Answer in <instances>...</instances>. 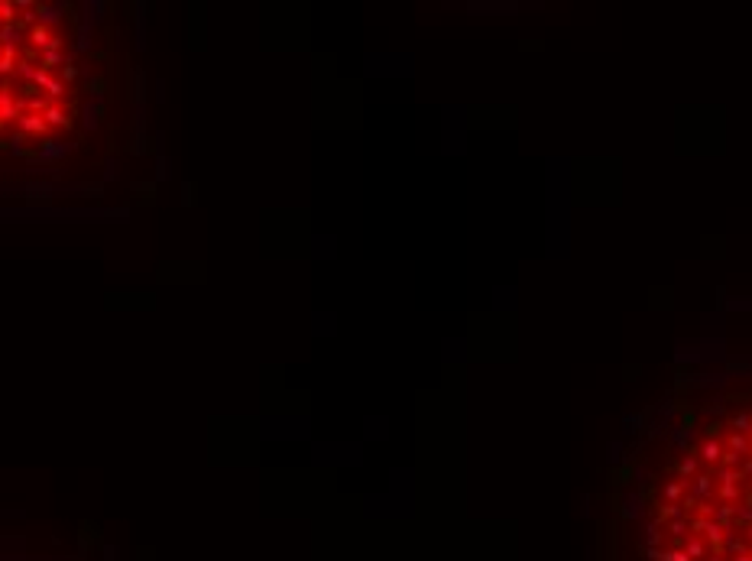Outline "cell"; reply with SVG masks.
Masks as SVG:
<instances>
[{
	"mask_svg": "<svg viewBox=\"0 0 752 561\" xmlns=\"http://www.w3.org/2000/svg\"><path fill=\"white\" fill-rule=\"evenodd\" d=\"M723 451H727V445H723L720 438H710L707 435L701 445H697V457H701V464H707V467H717L723 461Z\"/></svg>",
	"mask_w": 752,
	"mask_h": 561,
	"instance_id": "6da1fadb",
	"label": "cell"
},
{
	"mask_svg": "<svg viewBox=\"0 0 752 561\" xmlns=\"http://www.w3.org/2000/svg\"><path fill=\"white\" fill-rule=\"evenodd\" d=\"M46 117H42V114H26L23 111V117H20V121H16V130H20V133H26V137H42V133H46Z\"/></svg>",
	"mask_w": 752,
	"mask_h": 561,
	"instance_id": "7a4b0ae2",
	"label": "cell"
},
{
	"mask_svg": "<svg viewBox=\"0 0 752 561\" xmlns=\"http://www.w3.org/2000/svg\"><path fill=\"white\" fill-rule=\"evenodd\" d=\"M30 46L32 49H40V52H49V49H56L59 46V40H52V32L46 30V26H32L30 30Z\"/></svg>",
	"mask_w": 752,
	"mask_h": 561,
	"instance_id": "3957f363",
	"label": "cell"
},
{
	"mask_svg": "<svg viewBox=\"0 0 752 561\" xmlns=\"http://www.w3.org/2000/svg\"><path fill=\"white\" fill-rule=\"evenodd\" d=\"M0 117H4V123H10V121H20L23 117V111H20V104L13 101V95H10V88H4L0 91Z\"/></svg>",
	"mask_w": 752,
	"mask_h": 561,
	"instance_id": "277c9868",
	"label": "cell"
},
{
	"mask_svg": "<svg viewBox=\"0 0 752 561\" xmlns=\"http://www.w3.org/2000/svg\"><path fill=\"white\" fill-rule=\"evenodd\" d=\"M32 85H36V88H46V95H49V97H62V95H65V85H62V81L52 78V75H49L46 68H40V72H36Z\"/></svg>",
	"mask_w": 752,
	"mask_h": 561,
	"instance_id": "5b68a950",
	"label": "cell"
},
{
	"mask_svg": "<svg viewBox=\"0 0 752 561\" xmlns=\"http://www.w3.org/2000/svg\"><path fill=\"white\" fill-rule=\"evenodd\" d=\"M701 457H697V451H688V454L681 457L678 461V477L681 481H691V477H697V473H701Z\"/></svg>",
	"mask_w": 752,
	"mask_h": 561,
	"instance_id": "8992f818",
	"label": "cell"
},
{
	"mask_svg": "<svg viewBox=\"0 0 752 561\" xmlns=\"http://www.w3.org/2000/svg\"><path fill=\"white\" fill-rule=\"evenodd\" d=\"M727 451H736V454H752V435H743V432H729L727 435Z\"/></svg>",
	"mask_w": 752,
	"mask_h": 561,
	"instance_id": "52a82bcc",
	"label": "cell"
},
{
	"mask_svg": "<svg viewBox=\"0 0 752 561\" xmlns=\"http://www.w3.org/2000/svg\"><path fill=\"white\" fill-rule=\"evenodd\" d=\"M42 117H46V123H49V127H68V114H65L59 104H49Z\"/></svg>",
	"mask_w": 752,
	"mask_h": 561,
	"instance_id": "ba28073f",
	"label": "cell"
},
{
	"mask_svg": "<svg viewBox=\"0 0 752 561\" xmlns=\"http://www.w3.org/2000/svg\"><path fill=\"white\" fill-rule=\"evenodd\" d=\"M729 428H733V432H743V435H752V416H749V412L733 416V418H729Z\"/></svg>",
	"mask_w": 752,
	"mask_h": 561,
	"instance_id": "9c48e42d",
	"label": "cell"
},
{
	"mask_svg": "<svg viewBox=\"0 0 752 561\" xmlns=\"http://www.w3.org/2000/svg\"><path fill=\"white\" fill-rule=\"evenodd\" d=\"M65 62V56H62V49H49V52H42V68L46 72H52V68H59V65Z\"/></svg>",
	"mask_w": 752,
	"mask_h": 561,
	"instance_id": "30bf717a",
	"label": "cell"
},
{
	"mask_svg": "<svg viewBox=\"0 0 752 561\" xmlns=\"http://www.w3.org/2000/svg\"><path fill=\"white\" fill-rule=\"evenodd\" d=\"M56 20H59V10L56 7H36V23H40V26H46V30H49V26L56 23Z\"/></svg>",
	"mask_w": 752,
	"mask_h": 561,
	"instance_id": "8fae6325",
	"label": "cell"
}]
</instances>
